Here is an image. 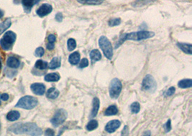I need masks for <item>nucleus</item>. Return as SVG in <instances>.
<instances>
[{"label": "nucleus", "mask_w": 192, "mask_h": 136, "mask_svg": "<svg viewBox=\"0 0 192 136\" xmlns=\"http://www.w3.org/2000/svg\"><path fill=\"white\" fill-rule=\"evenodd\" d=\"M8 131L15 134H27L30 135H41L42 130L35 123H15L8 128Z\"/></svg>", "instance_id": "obj_1"}, {"label": "nucleus", "mask_w": 192, "mask_h": 136, "mask_svg": "<svg viewBox=\"0 0 192 136\" xmlns=\"http://www.w3.org/2000/svg\"><path fill=\"white\" fill-rule=\"evenodd\" d=\"M155 35L153 32L149 31H139L136 32H130V33L125 34L120 37L119 40L115 44V48H118L120 45L123 44L126 40L140 41L143 39L151 38Z\"/></svg>", "instance_id": "obj_2"}, {"label": "nucleus", "mask_w": 192, "mask_h": 136, "mask_svg": "<svg viewBox=\"0 0 192 136\" xmlns=\"http://www.w3.org/2000/svg\"><path fill=\"white\" fill-rule=\"evenodd\" d=\"M38 104V100L35 97L26 95L21 98L15 105L16 107L25 109V110H32L37 106Z\"/></svg>", "instance_id": "obj_3"}, {"label": "nucleus", "mask_w": 192, "mask_h": 136, "mask_svg": "<svg viewBox=\"0 0 192 136\" xmlns=\"http://www.w3.org/2000/svg\"><path fill=\"white\" fill-rule=\"evenodd\" d=\"M17 39V35L14 32L8 31L0 39V45L5 51L11 50Z\"/></svg>", "instance_id": "obj_4"}, {"label": "nucleus", "mask_w": 192, "mask_h": 136, "mask_svg": "<svg viewBox=\"0 0 192 136\" xmlns=\"http://www.w3.org/2000/svg\"><path fill=\"white\" fill-rule=\"evenodd\" d=\"M99 45L105 54V57L109 60H112L113 57V48L110 41L105 36H102L99 39Z\"/></svg>", "instance_id": "obj_5"}, {"label": "nucleus", "mask_w": 192, "mask_h": 136, "mask_svg": "<svg viewBox=\"0 0 192 136\" xmlns=\"http://www.w3.org/2000/svg\"><path fill=\"white\" fill-rule=\"evenodd\" d=\"M157 89V83L155 79L150 75H147L145 77L142 83V89L146 92H154Z\"/></svg>", "instance_id": "obj_6"}, {"label": "nucleus", "mask_w": 192, "mask_h": 136, "mask_svg": "<svg viewBox=\"0 0 192 136\" xmlns=\"http://www.w3.org/2000/svg\"><path fill=\"white\" fill-rule=\"evenodd\" d=\"M123 89L121 82L117 78H114L109 85V95L112 99H117Z\"/></svg>", "instance_id": "obj_7"}, {"label": "nucleus", "mask_w": 192, "mask_h": 136, "mask_svg": "<svg viewBox=\"0 0 192 136\" xmlns=\"http://www.w3.org/2000/svg\"><path fill=\"white\" fill-rule=\"evenodd\" d=\"M67 117V112L64 109H59L55 112L54 116L51 120V122L54 127H58L66 121Z\"/></svg>", "instance_id": "obj_8"}, {"label": "nucleus", "mask_w": 192, "mask_h": 136, "mask_svg": "<svg viewBox=\"0 0 192 136\" xmlns=\"http://www.w3.org/2000/svg\"><path fill=\"white\" fill-rule=\"evenodd\" d=\"M53 10V7L51 4H43L37 9L36 13L40 17H43L49 14Z\"/></svg>", "instance_id": "obj_9"}, {"label": "nucleus", "mask_w": 192, "mask_h": 136, "mask_svg": "<svg viewBox=\"0 0 192 136\" xmlns=\"http://www.w3.org/2000/svg\"><path fill=\"white\" fill-rule=\"evenodd\" d=\"M30 89L34 94L43 95L46 92V86L43 83H33L30 86Z\"/></svg>", "instance_id": "obj_10"}, {"label": "nucleus", "mask_w": 192, "mask_h": 136, "mask_svg": "<svg viewBox=\"0 0 192 136\" xmlns=\"http://www.w3.org/2000/svg\"><path fill=\"white\" fill-rule=\"evenodd\" d=\"M121 125V123L120 120H113L109 121L105 127V130L109 133H112L115 132L116 130H117Z\"/></svg>", "instance_id": "obj_11"}, {"label": "nucleus", "mask_w": 192, "mask_h": 136, "mask_svg": "<svg viewBox=\"0 0 192 136\" xmlns=\"http://www.w3.org/2000/svg\"><path fill=\"white\" fill-rule=\"evenodd\" d=\"M7 65L10 68L17 69L20 66V61L17 57H8L7 60Z\"/></svg>", "instance_id": "obj_12"}, {"label": "nucleus", "mask_w": 192, "mask_h": 136, "mask_svg": "<svg viewBox=\"0 0 192 136\" xmlns=\"http://www.w3.org/2000/svg\"><path fill=\"white\" fill-rule=\"evenodd\" d=\"M99 105H100V101L99 100V98H94V100H93V108H92V110H91L90 116H89V118H93L96 117V115L98 113L99 109Z\"/></svg>", "instance_id": "obj_13"}, {"label": "nucleus", "mask_w": 192, "mask_h": 136, "mask_svg": "<svg viewBox=\"0 0 192 136\" xmlns=\"http://www.w3.org/2000/svg\"><path fill=\"white\" fill-rule=\"evenodd\" d=\"M177 46L179 49H181L183 52L188 55L192 54V45L191 44H186V43H177Z\"/></svg>", "instance_id": "obj_14"}, {"label": "nucleus", "mask_w": 192, "mask_h": 136, "mask_svg": "<svg viewBox=\"0 0 192 136\" xmlns=\"http://www.w3.org/2000/svg\"><path fill=\"white\" fill-rule=\"evenodd\" d=\"M11 25H12V21L10 18H7V19H5L4 21L0 23V35L4 33L7 29L10 27Z\"/></svg>", "instance_id": "obj_15"}, {"label": "nucleus", "mask_w": 192, "mask_h": 136, "mask_svg": "<svg viewBox=\"0 0 192 136\" xmlns=\"http://www.w3.org/2000/svg\"><path fill=\"white\" fill-rule=\"evenodd\" d=\"M61 57H53L51 61V62L49 63V65H48V67L51 69H56V68H58L61 67Z\"/></svg>", "instance_id": "obj_16"}, {"label": "nucleus", "mask_w": 192, "mask_h": 136, "mask_svg": "<svg viewBox=\"0 0 192 136\" xmlns=\"http://www.w3.org/2000/svg\"><path fill=\"white\" fill-rule=\"evenodd\" d=\"M20 117V113L17 110H12L7 115V119L9 121H16Z\"/></svg>", "instance_id": "obj_17"}, {"label": "nucleus", "mask_w": 192, "mask_h": 136, "mask_svg": "<svg viewBox=\"0 0 192 136\" xmlns=\"http://www.w3.org/2000/svg\"><path fill=\"white\" fill-rule=\"evenodd\" d=\"M69 61L70 63L71 64H73V65L78 64V62L80 61V54L78 52H75L69 55Z\"/></svg>", "instance_id": "obj_18"}, {"label": "nucleus", "mask_w": 192, "mask_h": 136, "mask_svg": "<svg viewBox=\"0 0 192 136\" xmlns=\"http://www.w3.org/2000/svg\"><path fill=\"white\" fill-rule=\"evenodd\" d=\"M59 91L55 87H51L46 92V96L49 99H55L59 95Z\"/></svg>", "instance_id": "obj_19"}, {"label": "nucleus", "mask_w": 192, "mask_h": 136, "mask_svg": "<svg viewBox=\"0 0 192 136\" xmlns=\"http://www.w3.org/2000/svg\"><path fill=\"white\" fill-rule=\"evenodd\" d=\"M90 58H91V62L94 64V62H96V61L101 60L102 55L98 50H93L90 52Z\"/></svg>", "instance_id": "obj_20"}, {"label": "nucleus", "mask_w": 192, "mask_h": 136, "mask_svg": "<svg viewBox=\"0 0 192 136\" xmlns=\"http://www.w3.org/2000/svg\"><path fill=\"white\" fill-rule=\"evenodd\" d=\"M45 80L47 82H57L60 80V75L58 73H49L45 76Z\"/></svg>", "instance_id": "obj_21"}, {"label": "nucleus", "mask_w": 192, "mask_h": 136, "mask_svg": "<svg viewBox=\"0 0 192 136\" xmlns=\"http://www.w3.org/2000/svg\"><path fill=\"white\" fill-rule=\"evenodd\" d=\"M77 1L86 5H99L103 3L104 0H77Z\"/></svg>", "instance_id": "obj_22"}, {"label": "nucleus", "mask_w": 192, "mask_h": 136, "mask_svg": "<svg viewBox=\"0 0 192 136\" xmlns=\"http://www.w3.org/2000/svg\"><path fill=\"white\" fill-rule=\"evenodd\" d=\"M56 40V37L54 35H50L48 37V43L47 44V49L48 50H52L55 47V42Z\"/></svg>", "instance_id": "obj_23"}, {"label": "nucleus", "mask_w": 192, "mask_h": 136, "mask_svg": "<svg viewBox=\"0 0 192 136\" xmlns=\"http://www.w3.org/2000/svg\"><path fill=\"white\" fill-rule=\"evenodd\" d=\"M179 87L181 88H189L192 86V80L191 79H186V80H182L179 81L178 83Z\"/></svg>", "instance_id": "obj_24"}, {"label": "nucleus", "mask_w": 192, "mask_h": 136, "mask_svg": "<svg viewBox=\"0 0 192 136\" xmlns=\"http://www.w3.org/2000/svg\"><path fill=\"white\" fill-rule=\"evenodd\" d=\"M118 109L116 105H110V106L107 107V109L105 112V115L106 116H111L117 114Z\"/></svg>", "instance_id": "obj_25"}, {"label": "nucleus", "mask_w": 192, "mask_h": 136, "mask_svg": "<svg viewBox=\"0 0 192 136\" xmlns=\"http://www.w3.org/2000/svg\"><path fill=\"white\" fill-rule=\"evenodd\" d=\"M48 67V62L42 60H37L35 64V67L37 68V69H40V70H43V69H47Z\"/></svg>", "instance_id": "obj_26"}, {"label": "nucleus", "mask_w": 192, "mask_h": 136, "mask_svg": "<svg viewBox=\"0 0 192 136\" xmlns=\"http://www.w3.org/2000/svg\"><path fill=\"white\" fill-rule=\"evenodd\" d=\"M22 5L24 7L25 10L29 12L34 4H35V0H22Z\"/></svg>", "instance_id": "obj_27"}, {"label": "nucleus", "mask_w": 192, "mask_h": 136, "mask_svg": "<svg viewBox=\"0 0 192 136\" xmlns=\"http://www.w3.org/2000/svg\"><path fill=\"white\" fill-rule=\"evenodd\" d=\"M98 125L97 121L95 120H91L87 125V130H89V131H92V130L97 128Z\"/></svg>", "instance_id": "obj_28"}, {"label": "nucleus", "mask_w": 192, "mask_h": 136, "mask_svg": "<svg viewBox=\"0 0 192 136\" xmlns=\"http://www.w3.org/2000/svg\"><path fill=\"white\" fill-rule=\"evenodd\" d=\"M149 2H150V0H136L135 1L132 3V5L134 7H140L144 6Z\"/></svg>", "instance_id": "obj_29"}, {"label": "nucleus", "mask_w": 192, "mask_h": 136, "mask_svg": "<svg viewBox=\"0 0 192 136\" xmlns=\"http://www.w3.org/2000/svg\"><path fill=\"white\" fill-rule=\"evenodd\" d=\"M67 46H68V50H69V51H73V50L76 48V40H75L74 39H69V40H68V42H67Z\"/></svg>", "instance_id": "obj_30"}, {"label": "nucleus", "mask_w": 192, "mask_h": 136, "mask_svg": "<svg viewBox=\"0 0 192 136\" xmlns=\"http://www.w3.org/2000/svg\"><path fill=\"white\" fill-rule=\"evenodd\" d=\"M130 109L132 113H138L140 112V105L137 102H134L131 105Z\"/></svg>", "instance_id": "obj_31"}, {"label": "nucleus", "mask_w": 192, "mask_h": 136, "mask_svg": "<svg viewBox=\"0 0 192 136\" xmlns=\"http://www.w3.org/2000/svg\"><path fill=\"white\" fill-rule=\"evenodd\" d=\"M121 23V19L120 18H113L109 21L108 24L110 27H114L119 25Z\"/></svg>", "instance_id": "obj_32"}, {"label": "nucleus", "mask_w": 192, "mask_h": 136, "mask_svg": "<svg viewBox=\"0 0 192 136\" xmlns=\"http://www.w3.org/2000/svg\"><path fill=\"white\" fill-rule=\"evenodd\" d=\"M44 53H45V50L43 47H37L36 50H35V55L37 57H43L44 55Z\"/></svg>", "instance_id": "obj_33"}, {"label": "nucleus", "mask_w": 192, "mask_h": 136, "mask_svg": "<svg viewBox=\"0 0 192 136\" xmlns=\"http://www.w3.org/2000/svg\"><path fill=\"white\" fill-rule=\"evenodd\" d=\"M88 65H89V60L87 58H84L83 60L81 61L78 67H79V68H84L88 67Z\"/></svg>", "instance_id": "obj_34"}, {"label": "nucleus", "mask_w": 192, "mask_h": 136, "mask_svg": "<svg viewBox=\"0 0 192 136\" xmlns=\"http://www.w3.org/2000/svg\"><path fill=\"white\" fill-rule=\"evenodd\" d=\"M164 128H165V131L166 132H169L170 130H171V122H170V120H168L166 124L164 125Z\"/></svg>", "instance_id": "obj_35"}, {"label": "nucleus", "mask_w": 192, "mask_h": 136, "mask_svg": "<svg viewBox=\"0 0 192 136\" xmlns=\"http://www.w3.org/2000/svg\"><path fill=\"white\" fill-rule=\"evenodd\" d=\"M175 92H176L175 87H170V88L166 91V96H171V95H173L174 93H175Z\"/></svg>", "instance_id": "obj_36"}, {"label": "nucleus", "mask_w": 192, "mask_h": 136, "mask_svg": "<svg viewBox=\"0 0 192 136\" xmlns=\"http://www.w3.org/2000/svg\"><path fill=\"white\" fill-rule=\"evenodd\" d=\"M55 20H56L57 21H58V22H61V21H62V20H63V14H62V13L59 12V13L56 14V15H55Z\"/></svg>", "instance_id": "obj_37"}, {"label": "nucleus", "mask_w": 192, "mask_h": 136, "mask_svg": "<svg viewBox=\"0 0 192 136\" xmlns=\"http://www.w3.org/2000/svg\"><path fill=\"white\" fill-rule=\"evenodd\" d=\"M45 135H55V132L53 131V130L51 128H48L47 130H46L45 132Z\"/></svg>", "instance_id": "obj_38"}, {"label": "nucleus", "mask_w": 192, "mask_h": 136, "mask_svg": "<svg viewBox=\"0 0 192 136\" xmlns=\"http://www.w3.org/2000/svg\"><path fill=\"white\" fill-rule=\"evenodd\" d=\"M129 135V128L128 126H125V128H123V131H122V135Z\"/></svg>", "instance_id": "obj_39"}, {"label": "nucleus", "mask_w": 192, "mask_h": 136, "mask_svg": "<svg viewBox=\"0 0 192 136\" xmlns=\"http://www.w3.org/2000/svg\"><path fill=\"white\" fill-rule=\"evenodd\" d=\"M1 100H4V101H7V100H8L9 98H10V96H9V95L7 93H4V94L1 95Z\"/></svg>", "instance_id": "obj_40"}, {"label": "nucleus", "mask_w": 192, "mask_h": 136, "mask_svg": "<svg viewBox=\"0 0 192 136\" xmlns=\"http://www.w3.org/2000/svg\"><path fill=\"white\" fill-rule=\"evenodd\" d=\"M4 12H3V11L1 10H0V19L4 17Z\"/></svg>", "instance_id": "obj_41"}, {"label": "nucleus", "mask_w": 192, "mask_h": 136, "mask_svg": "<svg viewBox=\"0 0 192 136\" xmlns=\"http://www.w3.org/2000/svg\"><path fill=\"white\" fill-rule=\"evenodd\" d=\"M1 60H0V71H1Z\"/></svg>", "instance_id": "obj_42"}, {"label": "nucleus", "mask_w": 192, "mask_h": 136, "mask_svg": "<svg viewBox=\"0 0 192 136\" xmlns=\"http://www.w3.org/2000/svg\"><path fill=\"white\" fill-rule=\"evenodd\" d=\"M1 96V95H0ZM0 105H1V97H0Z\"/></svg>", "instance_id": "obj_43"}, {"label": "nucleus", "mask_w": 192, "mask_h": 136, "mask_svg": "<svg viewBox=\"0 0 192 136\" xmlns=\"http://www.w3.org/2000/svg\"><path fill=\"white\" fill-rule=\"evenodd\" d=\"M0 127H1V125H0Z\"/></svg>", "instance_id": "obj_44"}]
</instances>
